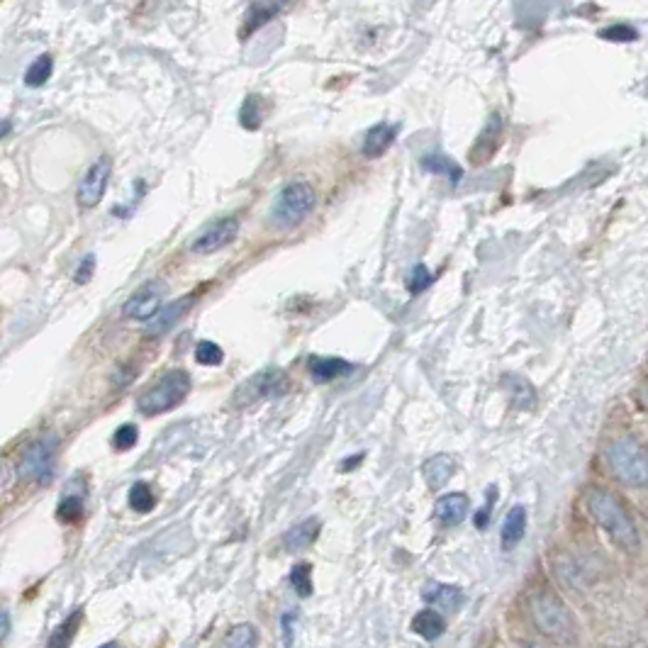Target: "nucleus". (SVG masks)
<instances>
[{
	"instance_id": "obj_1",
	"label": "nucleus",
	"mask_w": 648,
	"mask_h": 648,
	"mask_svg": "<svg viewBox=\"0 0 648 648\" xmlns=\"http://www.w3.org/2000/svg\"><path fill=\"white\" fill-rule=\"evenodd\" d=\"M585 505H588L590 517L595 519L597 527L610 536L619 549L639 551V529H636L634 519H631L624 502L612 490L590 488L588 495H585Z\"/></svg>"
},
{
	"instance_id": "obj_2",
	"label": "nucleus",
	"mask_w": 648,
	"mask_h": 648,
	"mask_svg": "<svg viewBox=\"0 0 648 648\" xmlns=\"http://www.w3.org/2000/svg\"><path fill=\"white\" fill-rule=\"evenodd\" d=\"M529 614H532L536 629L553 641L573 644L575 636H578L575 617L556 592L536 590L534 595L529 597Z\"/></svg>"
},
{
	"instance_id": "obj_3",
	"label": "nucleus",
	"mask_w": 648,
	"mask_h": 648,
	"mask_svg": "<svg viewBox=\"0 0 648 648\" xmlns=\"http://www.w3.org/2000/svg\"><path fill=\"white\" fill-rule=\"evenodd\" d=\"M612 476L627 488H648V449L639 439L622 434L605 451Z\"/></svg>"
},
{
	"instance_id": "obj_4",
	"label": "nucleus",
	"mask_w": 648,
	"mask_h": 648,
	"mask_svg": "<svg viewBox=\"0 0 648 648\" xmlns=\"http://www.w3.org/2000/svg\"><path fill=\"white\" fill-rule=\"evenodd\" d=\"M191 390V376L183 368H169V371L161 373L159 378H154L142 393L137 395V410L142 412L144 417L164 415V412L173 410L178 402Z\"/></svg>"
},
{
	"instance_id": "obj_5",
	"label": "nucleus",
	"mask_w": 648,
	"mask_h": 648,
	"mask_svg": "<svg viewBox=\"0 0 648 648\" xmlns=\"http://www.w3.org/2000/svg\"><path fill=\"white\" fill-rule=\"evenodd\" d=\"M315 188L305 181H293L276 195L271 205V222L278 229H293L310 217L315 210Z\"/></svg>"
},
{
	"instance_id": "obj_6",
	"label": "nucleus",
	"mask_w": 648,
	"mask_h": 648,
	"mask_svg": "<svg viewBox=\"0 0 648 648\" xmlns=\"http://www.w3.org/2000/svg\"><path fill=\"white\" fill-rule=\"evenodd\" d=\"M288 390V376L281 368H264L256 376H251L237 388L234 393V407H249L254 402H261L266 398H276Z\"/></svg>"
},
{
	"instance_id": "obj_7",
	"label": "nucleus",
	"mask_w": 648,
	"mask_h": 648,
	"mask_svg": "<svg viewBox=\"0 0 648 648\" xmlns=\"http://www.w3.org/2000/svg\"><path fill=\"white\" fill-rule=\"evenodd\" d=\"M54 456H57V439L42 437L32 441V444L22 451L18 473L25 480H32V483H49L54 476Z\"/></svg>"
},
{
	"instance_id": "obj_8",
	"label": "nucleus",
	"mask_w": 648,
	"mask_h": 648,
	"mask_svg": "<svg viewBox=\"0 0 648 648\" xmlns=\"http://www.w3.org/2000/svg\"><path fill=\"white\" fill-rule=\"evenodd\" d=\"M110 176H113V161L110 156H100L96 164H91V169L83 173L81 183L76 188V203L83 210H91L103 200L105 191H108Z\"/></svg>"
},
{
	"instance_id": "obj_9",
	"label": "nucleus",
	"mask_w": 648,
	"mask_h": 648,
	"mask_svg": "<svg viewBox=\"0 0 648 648\" xmlns=\"http://www.w3.org/2000/svg\"><path fill=\"white\" fill-rule=\"evenodd\" d=\"M166 295V283L154 278V281H147L144 286L137 288V293L127 300L125 307H122V315L127 320L134 322H149L154 320L161 312V303H164Z\"/></svg>"
},
{
	"instance_id": "obj_10",
	"label": "nucleus",
	"mask_w": 648,
	"mask_h": 648,
	"mask_svg": "<svg viewBox=\"0 0 648 648\" xmlns=\"http://www.w3.org/2000/svg\"><path fill=\"white\" fill-rule=\"evenodd\" d=\"M237 232H239L237 217L234 215L220 217V220L210 222V225L193 239L191 244L193 254H215V251L225 249L227 244H232L234 237H237Z\"/></svg>"
},
{
	"instance_id": "obj_11",
	"label": "nucleus",
	"mask_w": 648,
	"mask_h": 648,
	"mask_svg": "<svg viewBox=\"0 0 648 648\" xmlns=\"http://www.w3.org/2000/svg\"><path fill=\"white\" fill-rule=\"evenodd\" d=\"M422 597L424 602L437 612H456L461 610L463 602H466V595H463L461 588L446 583H434V580L424 585Z\"/></svg>"
},
{
	"instance_id": "obj_12",
	"label": "nucleus",
	"mask_w": 648,
	"mask_h": 648,
	"mask_svg": "<svg viewBox=\"0 0 648 648\" xmlns=\"http://www.w3.org/2000/svg\"><path fill=\"white\" fill-rule=\"evenodd\" d=\"M307 368H310V376L315 383L337 381V378L349 376V373L354 371V366H351L349 361L337 359V356H334V359L332 356H310Z\"/></svg>"
},
{
	"instance_id": "obj_13",
	"label": "nucleus",
	"mask_w": 648,
	"mask_h": 648,
	"mask_svg": "<svg viewBox=\"0 0 648 648\" xmlns=\"http://www.w3.org/2000/svg\"><path fill=\"white\" fill-rule=\"evenodd\" d=\"M468 507H471L468 495L449 493L437 500V505H434V517H437L444 527H456V524H461L463 519H466Z\"/></svg>"
},
{
	"instance_id": "obj_14",
	"label": "nucleus",
	"mask_w": 648,
	"mask_h": 648,
	"mask_svg": "<svg viewBox=\"0 0 648 648\" xmlns=\"http://www.w3.org/2000/svg\"><path fill=\"white\" fill-rule=\"evenodd\" d=\"M395 134H398V130L385 125V122L373 125L371 130L366 132V137H363V144H361L363 156H368V159H378V156H383L385 149L395 142Z\"/></svg>"
},
{
	"instance_id": "obj_15",
	"label": "nucleus",
	"mask_w": 648,
	"mask_h": 648,
	"mask_svg": "<svg viewBox=\"0 0 648 648\" xmlns=\"http://www.w3.org/2000/svg\"><path fill=\"white\" fill-rule=\"evenodd\" d=\"M524 532H527V510L522 505H515L510 512H507L505 522H502V549L512 551L519 541L524 539Z\"/></svg>"
},
{
	"instance_id": "obj_16",
	"label": "nucleus",
	"mask_w": 648,
	"mask_h": 648,
	"mask_svg": "<svg viewBox=\"0 0 648 648\" xmlns=\"http://www.w3.org/2000/svg\"><path fill=\"white\" fill-rule=\"evenodd\" d=\"M456 473V461L446 454H437L424 463V480L432 490H441Z\"/></svg>"
},
{
	"instance_id": "obj_17",
	"label": "nucleus",
	"mask_w": 648,
	"mask_h": 648,
	"mask_svg": "<svg viewBox=\"0 0 648 648\" xmlns=\"http://www.w3.org/2000/svg\"><path fill=\"white\" fill-rule=\"evenodd\" d=\"M317 536H320V519H305V522L288 529L283 536V546H286V551H303L315 544Z\"/></svg>"
},
{
	"instance_id": "obj_18",
	"label": "nucleus",
	"mask_w": 648,
	"mask_h": 648,
	"mask_svg": "<svg viewBox=\"0 0 648 648\" xmlns=\"http://www.w3.org/2000/svg\"><path fill=\"white\" fill-rule=\"evenodd\" d=\"M193 300H195V295H186V298H181L178 303H171L169 307H164V310H161L159 315L154 317V322L147 327L149 337H156V334L169 332V329L173 327V322H178L183 315H186L188 307L193 305Z\"/></svg>"
},
{
	"instance_id": "obj_19",
	"label": "nucleus",
	"mask_w": 648,
	"mask_h": 648,
	"mask_svg": "<svg viewBox=\"0 0 648 648\" xmlns=\"http://www.w3.org/2000/svg\"><path fill=\"white\" fill-rule=\"evenodd\" d=\"M500 134H502V117L500 115H490L488 125H485L483 134L478 137L476 147H473V164H483L485 159H490V154L495 152L497 142H500Z\"/></svg>"
},
{
	"instance_id": "obj_20",
	"label": "nucleus",
	"mask_w": 648,
	"mask_h": 648,
	"mask_svg": "<svg viewBox=\"0 0 648 648\" xmlns=\"http://www.w3.org/2000/svg\"><path fill=\"white\" fill-rule=\"evenodd\" d=\"M444 629H446L444 614L432 610V607H429V610H422L420 614H415V619H412V631L420 634L422 639L427 641L439 639V636L444 634Z\"/></svg>"
},
{
	"instance_id": "obj_21",
	"label": "nucleus",
	"mask_w": 648,
	"mask_h": 648,
	"mask_svg": "<svg viewBox=\"0 0 648 648\" xmlns=\"http://www.w3.org/2000/svg\"><path fill=\"white\" fill-rule=\"evenodd\" d=\"M283 10L281 3H254L249 5V13L244 18V27H242V39H247L251 32H256L259 27H264L268 20L276 18L278 13Z\"/></svg>"
},
{
	"instance_id": "obj_22",
	"label": "nucleus",
	"mask_w": 648,
	"mask_h": 648,
	"mask_svg": "<svg viewBox=\"0 0 648 648\" xmlns=\"http://www.w3.org/2000/svg\"><path fill=\"white\" fill-rule=\"evenodd\" d=\"M422 169L434 173V176H446L451 178V183H458L463 176V169L456 164V161H451L446 154H424L422 156Z\"/></svg>"
},
{
	"instance_id": "obj_23",
	"label": "nucleus",
	"mask_w": 648,
	"mask_h": 648,
	"mask_svg": "<svg viewBox=\"0 0 648 648\" xmlns=\"http://www.w3.org/2000/svg\"><path fill=\"white\" fill-rule=\"evenodd\" d=\"M81 617H83L81 610L71 612L69 617H66L64 622H61L59 627L54 629V634L49 636L47 648H69L71 644H74V639L78 634V627H81Z\"/></svg>"
},
{
	"instance_id": "obj_24",
	"label": "nucleus",
	"mask_w": 648,
	"mask_h": 648,
	"mask_svg": "<svg viewBox=\"0 0 648 648\" xmlns=\"http://www.w3.org/2000/svg\"><path fill=\"white\" fill-rule=\"evenodd\" d=\"M259 646V629L254 624H237L227 631L222 648H256Z\"/></svg>"
},
{
	"instance_id": "obj_25",
	"label": "nucleus",
	"mask_w": 648,
	"mask_h": 648,
	"mask_svg": "<svg viewBox=\"0 0 648 648\" xmlns=\"http://www.w3.org/2000/svg\"><path fill=\"white\" fill-rule=\"evenodd\" d=\"M505 383H507V388H510L512 402H515L519 410H532V407L536 405V395H534L532 383H527L524 378H519V376H507Z\"/></svg>"
},
{
	"instance_id": "obj_26",
	"label": "nucleus",
	"mask_w": 648,
	"mask_h": 648,
	"mask_svg": "<svg viewBox=\"0 0 648 648\" xmlns=\"http://www.w3.org/2000/svg\"><path fill=\"white\" fill-rule=\"evenodd\" d=\"M52 71H54V59L49 57V54H42V57L32 61L30 69L25 71V83L30 88L44 86V83H47L49 78H52Z\"/></svg>"
},
{
	"instance_id": "obj_27",
	"label": "nucleus",
	"mask_w": 648,
	"mask_h": 648,
	"mask_svg": "<svg viewBox=\"0 0 648 648\" xmlns=\"http://www.w3.org/2000/svg\"><path fill=\"white\" fill-rule=\"evenodd\" d=\"M156 505V497L152 493V488H149L147 483H134L130 488V507L134 512H142V515H147V512H152Z\"/></svg>"
},
{
	"instance_id": "obj_28",
	"label": "nucleus",
	"mask_w": 648,
	"mask_h": 648,
	"mask_svg": "<svg viewBox=\"0 0 648 648\" xmlns=\"http://www.w3.org/2000/svg\"><path fill=\"white\" fill-rule=\"evenodd\" d=\"M239 122L244 130H259L261 127V98L249 96L244 100L242 110H239Z\"/></svg>"
},
{
	"instance_id": "obj_29",
	"label": "nucleus",
	"mask_w": 648,
	"mask_h": 648,
	"mask_svg": "<svg viewBox=\"0 0 648 648\" xmlns=\"http://www.w3.org/2000/svg\"><path fill=\"white\" fill-rule=\"evenodd\" d=\"M83 512V495H74L66 490V495L61 497L59 507H57V517L61 522H76Z\"/></svg>"
},
{
	"instance_id": "obj_30",
	"label": "nucleus",
	"mask_w": 648,
	"mask_h": 648,
	"mask_svg": "<svg viewBox=\"0 0 648 648\" xmlns=\"http://www.w3.org/2000/svg\"><path fill=\"white\" fill-rule=\"evenodd\" d=\"M290 585L298 592L300 597L312 595V566L310 563H298V566L290 571Z\"/></svg>"
},
{
	"instance_id": "obj_31",
	"label": "nucleus",
	"mask_w": 648,
	"mask_h": 648,
	"mask_svg": "<svg viewBox=\"0 0 648 648\" xmlns=\"http://www.w3.org/2000/svg\"><path fill=\"white\" fill-rule=\"evenodd\" d=\"M222 359H225V354L215 342H200L195 346V361L200 366H220Z\"/></svg>"
},
{
	"instance_id": "obj_32",
	"label": "nucleus",
	"mask_w": 648,
	"mask_h": 648,
	"mask_svg": "<svg viewBox=\"0 0 648 648\" xmlns=\"http://www.w3.org/2000/svg\"><path fill=\"white\" fill-rule=\"evenodd\" d=\"M139 439V432L134 424H122V427H117V432L113 434V446L117 451H130L134 444H137Z\"/></svg>"
},
{
	"instance_id": "obj_33",
	"label": "nucleus",
	"mask_w": 648,
	"mask_h": 648,
	"mask_svg": "<svg viewBox=\"0 0 648 648\" xmlns=\"http://www.w3.org/2000/svg\"><path fill=\"white\" fill-rule=\"evenodd\" d=\"M432 281H434V278H432V273H429V268L424 264H417L415 268H412L410 281H407V288H410L412 295H420L422 290L429 288V283H432Z\"/></svg>"
},
{
	"instance_id": "obj_34",
	"label": "nucleus",
	"mask_w": 648,
	"mask_h": 648,
	"mask_svg": "<svg viewBox=\"0 0 648 648\" xmlns=\"http://www.w3.org/2000/svg\"><path fill=\"white\" fill-rule=\"evenodd\" d=\"M298 629H300V617L295 612H288L283 617V641H286L288 648H298Z\"/></svg>"
},
{
	"instance_id": "obj_35",
	"label": "nucleus",
	"mask_w": 648,
	"mask_h": 648,
	"mask_svg": "<svg viewBox=\"0 0 648 648\" xmlns=\"http://www.w3.org/2000/svg\"><path fill=\"white\" fill-rule=\"evenodd\" d=\"M600 37L610 39V42H634V39L639 37V32L629 25H614L610 30H602Z\"/></svg>"
},
{
	"instance_id": "obj_36",
	"label": "nucleus",
	"mask_w": 648,
	"mask_h": 648,
	"mask_svg": "<svg viewBox=\"0 0 648 648\" xmlns=\"http://www.w3.org/2000/svg\"><path fill=\"white\" fill-rule=\"evenodd\" d=\"M93 266H96V256L93 254H88L86 259L81 261V266L76 268V276H74V281L78 283V286H86L88 281H91V276H93Z\"/></svg>"
},
{
	"instance_id": "obj_37",
	"label": "nucleus",
	"mask_w": 648,
	"mask_h": 648,
	"mask_svg": "<svg viewBox=\"0 0 648 648\" xmlns=\"http://www.w3.org/2000/svg\"><path fill=\"white\" fill-rule=\"evenodd\" d=\"M495 497H497V490H495V488H490V500H488V502H485V507H483V510H480V512H478V515H476V527H478V529H485V527H488V522H490V515H493Z\"/></svg>"
},
{
	"instance_id": "obj_38",
	"label": "nucleus",
	"mask_w": 648,
	"mask_h": 648,
	"mask_svg": "<svg viewBox=\"0 0 648 648\" xmlns=\"http://www.w3.org/2000/svg\"><path fill=\"white\" fill-rule=\"evenodd\" d=\"M8 634H10V612L3 610V641L8 639Z\"/></svg>"
},
{
	"instance_id": "obj_39",
	"label": "nucleus",
	"mask_w": 648,
	"mask_h": 648,
	"mask_svg": "<svg viewBox=\"0 0 648 648\" xmlns=\"http://www.w3.org/2000/svg\"><path fill=\"white\" fill-rule=\"evenodd\" d=\"M527 648H551V646H546V644H539V641H532V644H527Z\"/></svg>"
},
{
	"instance_id": "obj_40",
	"label": "nucleus",
	"mask_w": 648,
	"mask_h": 648,
	"mask_svg": "<svg viewBox=\"0 0 648 648\" xmlns=\"http://www.w3.org/2000/svg\"><path fill=\"white\" fill-rule=\"evenodd\" d=\"M8 132H10V120H5L3 122V137H8Z\"/></svg>"
},
{
	"instance_id": "obj_41",
	"label": "nucleus",
	"mask_w": 648,
	"mask_h": 648,
	"mask_svg": "<svg viewBox=\"0 0 648 648\" xmlns=\"http://www.w3.org/2000/svg\"><path fill=\"white\" fill-rule=\"evenodd\" d=\"M100 648H122V646L117 644V641H108V644H103Z\"/></svg>"
}]
</instances>
